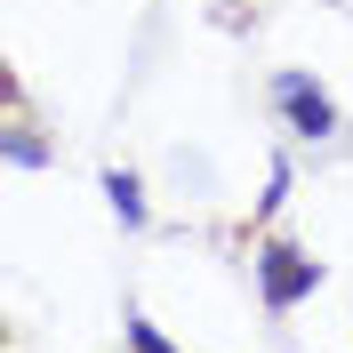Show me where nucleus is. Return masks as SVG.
<instances>
[{
	"label": "nucleus",
	"mask_w": 353,
	"mask_h": 353,
	"mask_svg": "<svg viewBox=\"0 0 353 353\" xmlns=\"http://www.w3.org/2000/svg\"><path fill=\"white\" fill-rule=\"evenodd\" d=\"M313 289H321V257H305V249H289V241H265L257 249V297H265V313L305 305Z\"/></svg>",
	"instance_id": "obj_1"
},
{
	"label": "nucleus",
	"mask_w": 353,
	"mask_h": 353,
	"mask_svg": "<svg viewBox=\"0 0 353 353\" xmlns=\"http://www.w3.org/2000/svg\"><path fill=\"white\" fill-rule=\"evenodd\" d=\"M273 105L289 112V129H297V137H330V129H337L330 88H321V81H305V72H273Z\"/></svg>",
	"instance_id": "obj_2"
},
{
	"label": "nucleus",
	"mask_w": 353,
	"mask_h": 353,
	"mask_svg": "<svg viewBox=\"0 0 353 353\" xmlns=\"http://www.w3.org/2000/svg\"><path fill=\"white\" fill-rule=\"evenodd\" d=\"M105 201H112V217L129 225V233L145 225V185H137L129 169H105Z\"/></svg>",
	"instance_id": "obj_3"
},
{
	"label": "nucleus",
	"mask_w": 353,
	"mask_h": 353,
	"mask_svg": "<svg viewBox=\"0 0 353 353\" xmlns=\"http://www.w3.org/2000/svg\"><path fill=\"white\" fill-rule=\"evenodd\" d=\"M129 353H176V345L153 330V321H145V313H129Z\"/></svg>",
	"instance_id": "obj_4"
}]
</instances>
